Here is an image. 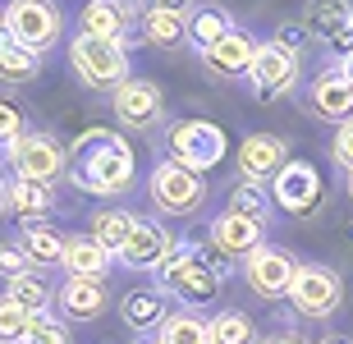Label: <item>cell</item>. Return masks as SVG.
<instances>
[{"instance_id":"20","label":"cell","mask_w":353,"mask_h":344,"mask_svg":"<svg viewBox=\"0 0 353 344\" xmlns=\"http://www.w3.org/2000/svg\"><path fill=\"white\" fill-rule=\"evenodd\" d=\"M257 46H262V41L234 23L221 41H216V46H207V51H202V65H207L216 79H239V74H248V69H252Z\"/></svg>"},{"instance_id":"40","label":"cell","mask_w":353,"mask_h":344,"mask_svg":"<svg viewBox=\"0 0 353 344\" xmlns=\"http://www.w3.org/2000/svg\"><path fill=\"white\" fill-rule=\"evenodd\" d=\"M262 344H312L307 335H299V331H275V335H266Z\"/></svg>"},{"instance_id":"33","label":"cell","mask_w":353,"mask_h":344,"mask_svg":"<svg viewBox=\"0 0 353 344\" xmlns=\"http://www.w3.org/2000/svg\"><path fill=\"white\" fill-rule=\"evenodd\" d=\"M32 331V312L19 307L10 294H0V344H23Z\"/></svg>"},{"instance_id":"10","label":"cell","mask_w":353,"mask_h":344,"mask_svg":"<svg viewBox=\"0 0 353 344\" xmlns=\"http://www.w3.org/2000/svg\"><path fill=\"white\" fill-rule=\"evenodd\" d=\"M110 110H115L119 129L129 133H157L165 124V92L152 79H129L110 92Z\"/></svg>"},{"instance_id":"5","label":"cell","mask_w":353,"mask_h":344,"mask_svg":"<svg viewBox=\"0 0 353 344\" xmlns=\"http://www.w3.org/2000/svg\"><path fill=\"white\" fill-rule=\"evenodd\" d=\"M5 161H10L14 179H32V184H55V179H65L69 174V147L55 138V133L46 129H28L19 143L5 152Z\"/></svg>"},{"instance_id":"8","label":"cell","mask_w":353,"mask_h":344,"mask_svg":"<svg viewBox=\"0 0 353 344\" xmlns=\"http://www.w3.org/2000/svg\"><path fill=\"white\" fill-rule=\"evenodd\" d=\"M289 303L307 321H330L344 303V280L321 262H299V276L289 285Z\"/></svg>"},{"instance_id":"27","label":"cell","mask_w":353,"mask_h":344,"mask_svg":"<svg viewBox=\"0 0 353 344\" xmlns=\"http://www.w3.org/2000/svg\"><path fill=\"white\" fill-rule=\"evenodd\" d=\"M65 276H92V280H105V271H110V252L97 243L92 234H69L65 243Z\"/></svg>"},{"instance_id":"42","label":"cell","mask_w":353,"mask_h":344,"mask_svg":"<svg viewBox=\"0 0 353 344\" xmlns=\"http://www.w3.org/2000/svg\"><path fill=\"white\" fill-rule=\"evenodd\" d=\"M340 74L353 83V51H344V55H340Z\"/></svg>"},{"instance_id":"38","label":"cell","mask_w":353,"mask_h":344,"mask_svg":"<svg viewBox=\"0 0 353 344\" xmlns=\"http://www.w3.org/2000/svg\"><path fill=\"white\" fill-rule=\"evenodd\" d=\"M330 156H335V165H344V170H353V119H344L340 129H335V143H330Z\"/></svg>"},{"instance_id":"43","label":"cell","mask_w":353,"mask_h":344,"mask_svg":"<svg viewBox=\"0 0 353 344\" xmlns=\"http://www.w3.org/2000/svg\"><path fill=\"white\" fill-rule=\"evenodd\" d=\"M316 344H353V335H326V340H316Z\"/></svg>"},{"instance_id":"3","label":"cell","mask_w":353,"mask_h":344,"mask_svg":"<svg viewBox=\"0 0 353 344\" xmlns=\"http://www.w3.org/2000/svg\"><path fill=\"white\" fill-rule=\"evenodd\" d=\"M230 152V138H225L221 124H211V119H174L170 129H165V161L183 165V170L193 174H207L216 170Z\"/></svg>"},{"instance_id":"39","label":"cell","mask_w":353,"mask_h":344,"mask_svg":"<svg viewBox=\"0 0 353 344\" xmlns=\"http://www.w3.org/2000/svg\"><path fill=\"white\" fill-rule=\"evenodd\" d=\"M197 0H138V10H174V14H193Z\"/></svg>"},{"instance_id":"4","label":"cell","mask_w":353,"mask_h":344,"mask_svg":"<svg viewBox=\"0 0 353 344\" xmlns=\"http://www.w3.org/2000/svg\"><path fill=\"white\" fill-rule=\"evenodd\" d=\"M69 69L92 92H115L119 83L133 79L129 51L119 41H101V37H88V32H74V41H69Z\"/></svg>"},{"instance_id":"12","label":"cell","mask_w":353,"mask_h":344,"mask_svg":"<svg viewBox=\"0 0 353 344\" xmlns=\"http://www.w3.org/2000/svg\"><path fill=\"white\" fill-rule=\"evenodd\" d=\"M138 0H88L79 10V32L101 41H119L124 51L133 46V32H138Z\"/></svg>"},{"instance_id":"11","label":"cell","mask_w":353,"mask_h":344,"mask_svg":"<svg viewBox=\"0 0 353 344\" xmlns=\"http://www.w3.org/2000/svg\"><path fill=\"white\" fill-rule=\"evenodd\" d=\"M303 79V65L299 55H289L285 46H275V41H262L257 55H252V69H248V83H252V97L257 101H280L299 88Z\"/></svg>"},{"instance_id":"23","label":"cell","mask_w":353,"mask_h":344,"mask_svg":"<svg viewBox=\"0 0 353 344\" xmlns=\"http://www.w3.org/2000/svg\"><path fill=\"white\" fill-rule=\"evenodd\" d=\"M55 212V193L51 184H32V179H10V216L19 225L46 221Z\"/></svg>"},{"instance_id":"24","label":"cell","mask_w":353,"mask_h":344,"mask_svg":"<svg viewBox=\"0 0 353 344\" xmlns=\"http://www.w3.org/2000/svg\"><path fill=\"white\" fill-rule=\"evenodd\" d=\"M19 243H23V252L37 262V271H46V266H60V262H65L69 234H60V230L46 225V221H32V225H19Z\"/></svg>"},{"instance_id":"32","label":"cell","mask_w":353,"mask_h":344,"mask_svg":"<svg viewBox=\"0 0 353 344\" xmlns=\"http://www.w3.org/2000/svg\"><path fill=\"white\" fill-rule=\"evenodd\" d=\"M230 14H221V10H193L188 14V41L197 46V55L207 51V46H216V41L230 32Z\"/></svg>"},{"instance_id":"35","label":"cell","mask_w":353,"mask_h":344,"mask_svg":"<svg viewBox=\"0 0 353 344\" xmlns=\"http://www.w3.org/2000/svg\"><path fill=\"white\" fill-rule=\"evenodd\" d=\"M23 344H74V335H69V321L65 317L41 312V317H32V331H28Z\"/></svg>"},{"instance_id":"17","label":"cell","mask_w":353,"mask_h":344,"mask_svg":"<svg viewBox=\"0 0 353 344\" xmlns=\"http://www.w3.org/2000/svg\"><path fill=\"white\" fill-rule=\"evenodd\" d=\"M307 106H312L316 119H326L340 129L344 119H353V83L340 74V65H326L307 88Z\"/></svg>"},{"instance_id":"34","label":"cell","mask_w":353,"mask_h":344,"mask_svg":"<svg viewBox=\"0 0 353 344\" xmlns=\"http://www.w3.org/2000/svg\"><path fill=\"white\" fill-rule=\"evenodd\" d=\"M28 271H37V262L23 252V243L19 239H0V280L10 285V280L28 276Z\"/></svg>"},{"instance_id":"13","label":"cell","mask_w":353,"mask_h":344,"mask_svg":"<svg viewBox=\"0 0 353 344\" xmlns=\"http://www.w3.org/2000/svg\"><path fill=\"white\" fill-rule=\"evenodd\" d=\"M174 234L161 221H152V216H138V225H133L129 243H124V252H119V266H129V271H143V276H157L161 266L174 257Z\"/></svg>"},{"instance_id":"31","label":"cell","mask_w":353,"mask_h":344,"mask_svg":"<svg viewBox=\"0 0 353 344\" xmlns=\"http://www.w3.org/2000/svg\"><path fill=\"white\" fill-rule=\"evenodd\" d=\"M271 207H275V198L266 193V184H252V179H234V188H230V212L252 216V221H262V225H266Z\"/></svg>"},{"instance_id":"46","label":"cell","mask_w":353,"mask_h":344,"mask_svg":"<svg viewBox=\"0 0 353 344\" xmlns=\"http://www.w3.org/2000/svg\"><path fill=\"white\" fill-rule=\"evenodd\" d=\"M0 28H5V23H0Z\"/></svg>"},{"instance_id":"2","label":"cell","mask_w":353,"mask_h":344,"mask_svg":"<svg viewBox=\"0 0 353 344\" xmlns=\"http://www.w3.org/2000/svg\"><path fill=\"white\" fill-rule=\"evenodd\" d=\"M230 276V262H221L216 248H197V243H179L174 257L157 271V290H165L170 299L188 307H207L221 294V280Z\"/></svg>"},{"instance_id":"36","label":"cell","mask_w":353,"mask_h":344,"mask_svg":"<svg viewBox=\"0 0 353 344\" xmlns=\"http://www.w3.org/2000/svg\"><path fill=\"white\" fill-rule=\"evenodd\" d=\"M23 133H28V115L14 101H0V152H10Z\"/></svg>"},{"instance_id":"41","label":"cell","mask_w":353,"mask_h":344,"mask_svg":"<svg viewBox=\"0 0 353 344\" xmlns=\"http://www.w3.org/2000/svg\"><path fill=\"white\" fill-rule=\"evenodd\" d=\"M10 216V179H0V221Z\"/></svg>"},{"instance_id":"45","label":"cell","mask_w":353,"mask_h":344,"mask_svg":"<svg viewBox=\"0 0 353 344\" xmlns=\"http://www.w3.org/2000/svg\"><path fill=\"white\" fill-rule=\"evenodd\" d=\"M133 344H157V340H133Z\"/></svg>"},{"instance_id":"19","label":"cell","mask_w":353,"mask_h":344,"mask_svg":"<svg viewBox=\"0 0 353 344\" xmlns=\"http://www.w3.org/2000/svg\"><path fill=\"white\" fill-rule=\"evenodd\" d=\"M303 28L335 51H353V10L349 0H307Z\"/></svg>"},{"instance_id":"1","label":"cell","mask_w":353,"mask_h":344,"mask_svg":"<svg viewBox=\"0 0 353 344\" xmlns=\"http://www.w3.org/2000/svg\"><path fill=\"white\" fill-rule=\"evenodd\" d=\"M69 179L92 198H124L138 179V156L115 129H83L69 143Z\"/></svg>"},{"instance_id":"18","label":"cell","mask_w":353,"mask_h":344,"mask_svg":"<svg viewBox=\"0 0 353 344\" xmlns=\"http://www.w3.org/2000/svg\"><path fill=\"white\" fill-rule=\"evenodd\" d=\"M55 307H60L65 321H97L110 307V290H105V280L65 276V285L55 290Z\"/></svg>"},{"instance_id":"15","label":"cell","mask_w":353,"mask_h":344,"mask_svg":"<svg viewBox=\"0 0 353 344\" xmlns=\"http://www.w3.org/2000/svg\"><path fill=\"white\" fill-rule=\"evenodd\" d=\"M239 179H252V184H271L275 174L289 165V143L280 133H248L239 143Z\"/></svg>"},{"instance_id":"14","label":"cell","mask_w":353,"mask_h":344,"mask_svg":"<svg viewBox=\"0 0 353 344\" xmlns=\"http://www.w3.org/2000/svg\"><path fill=\"white\" fill-rule=\"evenodd\" d=\"M271 198L289 216H312L321 207V174L312 161H289L285 170L271 179Z\"/></svg>"},{"instance_id":"6","label":"cell","mask_w":353,"mask_h":344,"mask_svg":"<svg viewBox=\"0 0 353 344\" xmlns=\"http://www.w3.org/2000/svg\"><path fill=\"white\" fill-rule=\"evenodd\" d=\"M147 198L157 207L161 216H193L202 212V202H207V174H193L174 165V161H157L152 174H147Z\"/></svg>"},{"instance_id":"44","label":"cell","mask_w":353,"mask_h":344,"mask_svg":"<svg viewBox=\"0 0 353 344\" xmlns=\"http://www.w3.org/2000/svg\"><path fill=\"white\" fill-rule=\"evenodd\" d=\"M349 198H353V170H349Z\"/></svg>"},{"instance_id":"16","label":"cell","mask_w":353,"mask_h":344,"mask_svg":"<svg viewBox=\"0 0 353 344\" xmlns=\"http://www.w3.org/2000/svg\"><path fill=\"white\" fill-rule=\"evenodd\" d=\"M266 243V225L262 221H252V216H239L225 207L216 221H211V248L230 257V262H243L252 248H262Z\"/></svg>"},{"instance_id":"7","label":"cell","mask_w":353,"mask_h":344,"mask_svg":"<svg viewBox=\"0 0 353 344\" xmlns=\"http://www.w3.org/2000/svg\"><path fill=\"white\" fill-rule=\"evenodd\" d=\"M0 23H5V32L14 41H23L28 51L46 55L65 32V14H60L55 0H10L0 10Z\"/></svg>"},{"instance_id":"25","label":"cell","mask_w":353,"mask_h":344,"mask_svg":"<svg viewBox=\"0 0 353 344\" xmlns=\"http://www.w3.org/2000/svg\"><path fill=\"white\" fill-rule=\"evenodd\" d=\"M41 79V55L28 51L23 41H14L5 28H0V83L10 88H23V83Z\"/></svg>"},{"instance_id":"29","label":"cell","mask_w":353,"mask_h":344,"mask_svg":"<svg viewBox=\"0 0 353 344\" xmlns=\"http://www.w3.org/2000/svg\"><path fill=\"white\" fill-rule=\"evenodd\" d=\"M157 344H211V321H202L193 307L188 312H170L161 321Z\"/></svg>"},{"instance_id":"9","label":"cell","mask_w":353,"mask_h":344,"mask_svg":"<svg viewBox=\"0 0 353 344\" xmlns=\"http://www.w3.org/2000/svg\"><path fill=\"white\" fill-rule=\"evenodd\" d=\"M299 276V257L280 243H262L243 257V285H248L257 299L275 303V299H289V285Z\"/></svg>"},{"instance_id":"28","label":"cell","mask_w":353,"mask_h":344,"mask_svg":"<svg viewBox=\"0 0 353 344\" xmlns=\"http://www.w3.org/2000/svg\"><path fill=\"white\" fill-rule=\"evenodd\" d=\"M5 294H10V299H14L19 307H28L32 317L51 312V303H55V290H51V280L41 276V271H28V276L10 280V285H5Z\"/></svg>"},{"instance_id":"37","label":"cell","mask_w":353,"mask_h":344,"mask_svg":"<svg viewBox=\"0 0 353 344\" xmlns=\"http://www.w3.org/2000/svg\"><path fill=\"white\" fill-rule=\"evenodd\" d=\"M271 41H275V46H285L289 55H303V51H307V41H312V32H307L303 23H280Z\"/></svg>"},{"instance_id":"21","label":"cell","mask_w":353,"mask_h":344,"mask_svg":"<svg viewBox=\"0 0 353 344\" xmlns=\"http://www.w3.org/2000/svg\"><path fill=\"white\" fill-rule=\"evenodd\" d=\"M170 317V294L165 290H129L119 299V321L129 326L133 335H147V331H161V321Z\"/></svg>"},{"instance_id":"22","label":"cell","mask_w":353,"mask_h":344,"mask_svg":"<svg viewBox=\"0 0 353 344\" xmlns=\"http://www.w3.org/2000/svg\"><path fill=\"white\" fill-rule=\"evenodd\" d=\"M138 37L147 46H161V51H174L188 41V14L174 10H143L138 14Z\"/></svg>"},{"instance_id":"26","label":"cell","mask_w":353,"mask_h":344,"mask_svg":"<svg viewBox=\"0 0 353 344\" xmlns=\"http://www.w3.org/2000/svg\"><path fill=\"white\" fill-rule=\"evenodd\" d=\"M133 225H138V216H133V212H124V207H101V212H92L88 234L97 239L110 257H119L124 243H129V234H133Z\"/></svg>"},{"instance_id":"30","label":"cell","mask_w":353,"mask_h":344,"mask_svg":"<svg viewBox=\"0 0 353 344\" xmlns=\"http://www.w3.org/2000/svg\"><path fill=\"white\" fill-rule=\"evenodd\" d=\"M211 344H262V340H257V326H252L248 312L225 307L211 317Z\"/></svg>"}]
</instances>
